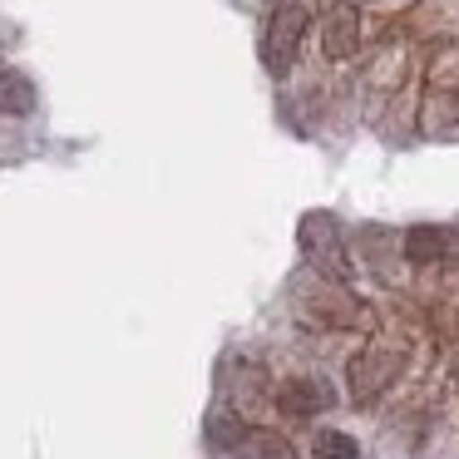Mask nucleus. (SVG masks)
<instances>
[{
  "label": "nucleus",
  "instance_id": "1",
  "mask_svg": "<svg viewBox=\"0 0 459 459\" xmlns=\"http://www.w3.org/2000/svg\"><path fill=\"white\" fill-rule=\"evenodd\" d=\"M297 242H301V252H307V262L316 272H326V277H336V281L351 277L346 238H341V222L331 218V212H307L301 228H297Z\"/></svg>",
  "mask_w": 459,
  "mask_h": 459
},
{
  "label": "nucleus",
  "instance_id": "2",
  "mask_svg": "<svg viewBox=\"0 0 459 459\" xmlns=\"http://www.w3.org/2000/svg\"><path fill=\"white\" fill-rule=\"evenodd\" d=\"M301 311H307L316 326H331V331H351V326H370V311L360 307L356 297H351L346 287H341L336 277L321 281L316 287H301Z\"/></svg>",
  "mask_w": 459,
  "mask_h": 459
},
{
  "label": "nucleus",
  "instance_id": "3",
  "mask_svg": "<svg viewBox=\"0 0 459 459\" xmlns=\"http://www.w3.org/2000/svg\"><path fill=\"white\" fill-rule=\"evenodd\" d=\"M307 25H311V15H307V5H297V0H281L277 11H272L267 35H262V60H267L272 74H287L291 65H297Z\"/></svg>",
  "mask_w": 459,
  "mask_h": 459
},
{
  "label": "nucleus",
  "instance_id": "4",
  "mask_svg": "<svg viewBox=\"0 0 459 459\" xmlns=\"http://www.w3.org/2000/svg\"><path fill=\"white\" fill-rule=\"evenodd\" d=\"M400 370H405V356H400V351H385V346L356 351V356H351V366H346L351 400H356V405H370L376 395H385L390 380H395Z\"/></svg>",
  "mask_w": 459,
  "mask_h": 459
},
{
  "label": "nucleus",
  "instance_id": "5",
  "mask_svg": "<svg viewBox=\"0 0 459 459\" xmlns=\"http://www.w3.org/2000/svg\"><path fill=\"white\" fill-rule=\"evenodd\" d=\"M326 405H331V390H326V380H316V376H291L277 385V410L291 420H311Z\"/></svg>",
  "mask_w": 459,
  "mask_h": 459
},
{
  "label": "nucleus",
  "instance_id": "6",
  "mask_svg": "<svg viewBox=\"0 0 459 459\" xmlns=\"http://www.w3.org/2000/svg\"><path fill=\"white\" fill-rule=\"evenodd\" d=\"M321 50L326 60H351L360 50V11L356 5H331L321 25Z\"/></svg>",
  "mask_w": 459,
  "mask_h": 459
},
{
  "label": "nucleus",
  "instance_id": "7",
  "mask_svg": "<svg viewBox=\"0 0 459 459\" xmlns=\"http://www.w3.org/2000/svg\"><path fill=\"white\" fill-rule=\"evenodd\" d=\"M400 257L415 262V267H435V262L449 257V232L435 228V222H415V228L400 238Z\"/></svg>",
  "mask_w": 459,
  "mask_h": 459
},
{
  "label": "nucleus",
  "instance_id": "8",
  "mask_svg": "<svg viewBox=\"0 0 459 459\" xmlns=\"http://www.w3.org/2000/svg\"><path fill=\"white\" fill-rule=\"evenodd\" d=\"M425 129L439 139H459V90H435L425 109Z\"/></svg>",
  "mask_w": 459,
  "mask_h": 459
},
{
  "label": "nucleus",
  "instance_id": "9",
  "mask_svg": "<svg viewBox=\"0 0 459 459\" xmlns=\"http://www.w3.org/2000/svg\"><path fill=\"white\" fill-rule=\"evenodd\" d=\"M232 455H238V459H297L287 439L272 435V429H247V435L238 439V449H232Z\"/></svg>",
  "mask_w": 459,
  "mask_h": 459
},
{
  "label": "nucleus",
  "instance_id": "10",
  "mask_svg": "<svg viewBox=\"0 0 459 459\" xmlns=\"http://www.w3.org/2000/svg\"><path fill=\"white\" fill-rule=\"evenodd\" d=\"M0 109L5 114H30L35 109V84L21 70H0Z\"/></svg>",
  "mask_w": 459,
  "mask_h": 459
},
{
  "label": "nucleus",
  "instance_id": "11",
  "mask_svg": "<svg viewBox=\"0 0 459 459\" xmlns=\"http://www.w3.org/2000/svg\"><path fill=\"white\" fill-rule=\"evenodd\" d=\"M311 459H360V445L341 429H321L316 445H311Z\"/></svg>",
  "mask_w": 459,
  "mask_h": 459
}]
</instances>
